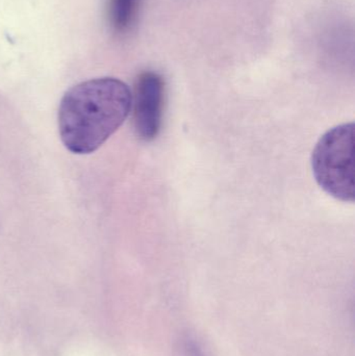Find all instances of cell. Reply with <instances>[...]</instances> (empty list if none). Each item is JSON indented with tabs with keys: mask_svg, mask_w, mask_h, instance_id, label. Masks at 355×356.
Listing matches in <instances>:
<instances>
[{
	"mask_svg": "<svg viewBox=\"0 0 355 356\" xmlns=\"http://www.w3.org/2000/svg\"><path fill=\"white\" fill-rule=\"evenodd\" d=\"M164 81L160 75L145 71L138 77L133 102L135 129L140 139L152 141L162 125Z\"/></svg>",
	"mask_w": 355,
	"mask_h": 356,
	"instance_id": "obj_3",
	"label": "cell"
},
{
	"mask_svg": "<svg viewBox=\"0 0 355 356\" xmlns=\"http://www.w3.org/2000/svg\"><path fill=\"white\" fill-rule=\"evenodd\" d=\"M312 168L319 186L344 202H354V123L329 129L313 152Z\"/></svg>",
	"mask_w": 355,
	"mask_h": 356,
	"instance_id": "obj_2",
	"label": "cell"
},
{
	"mask_svg": "<svg viewBox=\"0 0 355 356\" xmlns=\"http://www.w3.org/2000/svg\"><path fill=\"white\" fill-rule=\"evenodd\" d=\"M140 0H108V20L113 31L126 33L135 22Z\"/></svg>",
	"mask_w": 355,
	"mask_h": 356,
	"instance_id": "obj_4",
	"label": "cell"
},
{
	"mask_svg": "<svg viewBox=\"0 0 355 356\" xmlns=\"http://www.w3.org/2000/svg\"><path fill=\"white\" fill-rule=\"evenodd\" d=\"M133 94L113 77L90 79L69 89L58 108V133L75 154L96 152L126 120Z\"/></svg>",
	"mask_w": 355,
	"mask_h": 356,
	"instance_id": "obj_1",
	"label": "cell"
}]
</instances>
